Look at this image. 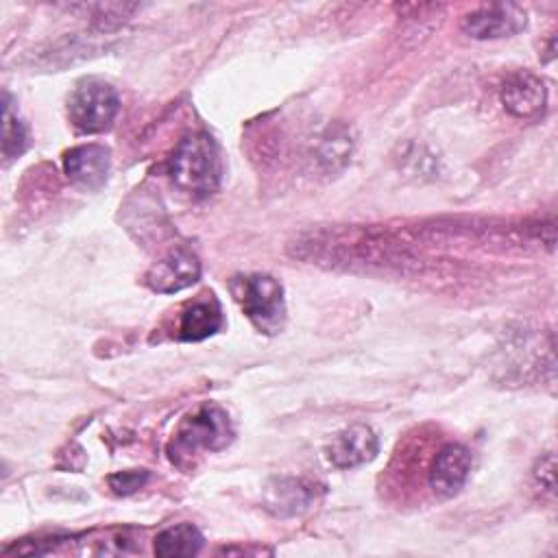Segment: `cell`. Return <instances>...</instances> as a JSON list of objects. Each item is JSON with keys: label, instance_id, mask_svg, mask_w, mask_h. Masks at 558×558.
Returning a JSON list of instances; mask_svg holds the SVG:
<instances>
[{"label": "cell", "instance_id": "6da1fadb", "mask_svg": "<svg viewBox=\"0 0 558 558\" xmlns=\"http://www.w3.org/2000/svg\"><path fill=\"white\" fill-rule=\"evenodd\" d=\"M233 438V425L227 414L216 403H203L190 412L179 427L172 432L168 456L174 464H190L201 453H214L225 449Z\"/></svg>", "mask_w": 558, "mask_h": 558}, {"label": "cell", "instance_id": "7a4b0ae2", "mask_svg": "<svg viewBox=\"0 0 558 558\" xmlns=\"http://www.w3.org/2000/svg\"><path fill=\"white\" fill-rule=\"evenodd\" d=\"M170 177L179 190L196 198L216 192L222 177V159L214 137L203 131L183 137L170 157Z\"/></svg>", "mask_w": 558, "mask_h": 558}, {"label": "cell", "instance_id": "3957f363", "mask_svg": "<svg viewBox=\"0 0 558 558\" xmlns=\"http://www.w3.org/2000/svg\"><path fill=\"white\" fill-rule=\"evenodd\" d=\"M229 290L255 329L272 336L283 327V288L275 277L262 272L238 275L229 281Z\"/></svg>", "mask_w": 558, "mask_h": 558}, {"label": "cell", "instance_id": "277c9868", "mask_svg": "<svg viewBox=\"0 0 558 558\" xmlns=\"http://www.w3.org/2000/svg\"><path fill=\"white\" fill-rule=\"evenodd\" d=\"M120 111L118 92L98 78L81 81L68 98V118L83 133L107 131Z\"/></svg>", "mask_w": 558, "mask_h": 558}, {"label": "cell", "instance_id": "5b68a950", "mask_svg": "<svg viewBox=\"0 0 558 558\" xmlns=\"http://www.w3.org/2000/svg\"><path fill=\"white\" fill-rule=\"evenodd\" d=\"M525 24L527 13L523 7L512 2H495L471 11L464 17L462 28L473 39H501L517 35L525 28Z\"/></svg>", "mask_w": 558, "mask_h": 558}, {"label": "cell", "instance_id": "8992f818", "mask_svg": "<svg viewBox=\"0 0 558 558\" xmlns=\"http://www.w3.org/2000/svg\"><path fill=\"white\" fill-rule=\"evenodd\" d=\"M201 277V262L187 248H174L146 272V286L159 294H174L194 286Z\"/></svg>", "mask_w": 558, "mask_h": 558}, {"label": "cell", "instance_id": "52a82bcc", "mask_svg": "<svg viewBox=\"0 0 558 558\" xmlns=\"http://www.w3.org/2000/svg\"><path fill=\"white\" fill-rule=\"evenodd\" d=\"M469 473H471V451L464 445L449 442L436 453L427 473V482L434 495L449 499L462 490V486L469 480Z\"/></svg>", "mask_w": 558, "mask_h": 558}, {"label": "cell", "instance_id": "ba28073f", "mask_svg": "<svg viewBox=\"0 0 558 558\" xmlns=\"http://www.w3.org/2000/svg\"><path fill=\"white\" fill-rule=\"evenodd\" d=\"M379 451V438L364 423L349 425L327 445V458L336 469H355L371 462Z\"/></svg>", "mask_w": 558, "mask_h": 558}, {"label": "cell", "instance_id": "9c48e42d", "mask_svg": "<svg viewBox=\"0 0 558 558\" xmlns=\"http://www.w3.org/2000/svg\"><path fill=\"white\" fill-rule=\"evenodd\" d=\"M499 96H501L504 109L510 116L523 118V120L541 116L545 109V102H547L545 83L527 70H519V72L510 74L504 81Z\"/></svg>", "mask_w": 558, "mask_h": 558}, {"label": "cell", "instance_id": "30bf717a", "mask_svg": "<svg viewBox=\"0 0 558 558\" xmlns=\"http://www.w3.org/2000/svg\"><path fill=\"white\" fill-rule=\"evenodd\" d=\"M111 170L109 148L102 144H81L63 153V172L85 190L105 185Z\"/></svg>", "mask_w": 558, "mask_h": 558}, {"label": "cell", "instance_id": "8fae6325", "mask_svg": "<svg viewBox=\"0 0 558 558\" xmlns=\"http://www.w3.org/2000/svg\"><path fill=\"white\" fill-rule=\"evenodd\" d=\"M222 327V312L216 299H198L190 303L179 318V340L198 342L214 336Z\"/></svg>", "mask_w": 558, "mask_h": 558}, {"label": "cell", "instance_id": "7c38bea8", "mask_svg": "<svg viewBox=\"0 0 558 558\" xmlns=\"http://www.w3.org/2000/svg\"><path fill=\"white\" fill-rule=\"evenodd\" d=\"M203 547V534L192 523H177L155 536V554L161 558L194 556Z\"/></svg>", "mask_w": 558, "mask_h": 558}, {"label": "cell", "instance_id": "4fadbf2b", "mask_svg": "<svg viewBox=\"0 0 558 558\" xmlns=\"http://www.w3.org/2000/svg\"><path fill=\"white\" fill-rule=\"evenodd\" d=\"M314 499L312 484L301 480H277V488L268 490V508L277 514H294Z\"/></svg>", "mask_w": 558, "mask_h": 558}, {"label": "cell", "instance_id": "5bb4252c", "mask_svg": "<svg viewBox=\"0 0 558 558\" xmlns=\"http://www.w3.org/2000/svg\"><path fill=\"white\" fill-rule=\"evenodd\" d=\"M26 146H28L26 126L13 111L11 96L4 94V105H2V157H4V161L20 157L26 150Z\"/></svg>", "mask_w": 558, "mask_h": 558}, {"label": "cell", "instance_id": "9a60e30c", "mask_svg": "<svg viewBox=\"0 0 558 558\" xmlns=\"http://www.w3.org/2000/svg\"><path fill=\"white\" fill-rule=\"evenodd\" d=\"M148 480L146 471H120L109 475V486L113 488V493L118 495H131L137 488H142Z\"/></svg>", "mask_w": 558, "mask_h": 558}]
</instances>
